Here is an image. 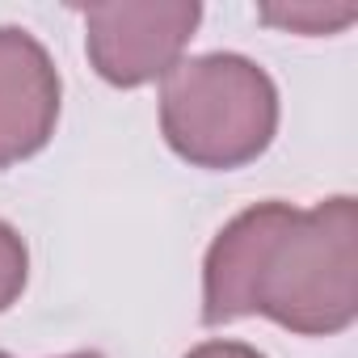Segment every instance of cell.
Wrapping results in <instances>:
<instances>
[{
  "mask_svg": "<svg viewBox=\"0 0 358 358\" xmlns=\"http://www.w3.org/2000/svg\"><path fill=\"white\" fill-rule=\"evenodd\" d=\"M266 316L299 337H337L358 320V203H253L220 228L203 257L207 329Z\"/></svg>",
  "mask_w": 358,
  "mask_h": 358,
  "instance_id": "6da1fadb",
  "label": "cell"
},
{
  "mask_svg": "<svg viewBox=\"0 0 358 358\" xmlns=\"http://www.w3.org/2000/svg\"><path fill=\"white\" fill-rule=\"evenodd\" d=\"M80 17L93 72L114 89H143L182 64L203 22V5L199 0H114V5L80 9Z\"/></svg>",
  "mask_w": 358,
  "mask_h": 358,
  "instance_id": "3957f363",
  "label": "cell"
},
{
  "mask_svg": "<svg viewBox=\"0 0 358 358\" xmlns=\"http://www.w3.org/2000/svg\"><path fill=\"white\" fill-rule=\"evenodd\" d=\"M64 80L51 51L22 26H0V169L38 156L59 122Z\"/></svg>",
  "mask_w": 358,
  "mask_h": 358,
  "instance_id": "277c9868",
  "label": "cell"
},
{
  "mask_svg": "<svg viewBox=\"0 0 358 358\" xmlns=\"http://www.w3.org/2000/svg\"><path fill=\"white\" fill-rule=\"evenodd\" d=\"M30 282V249L13 224L0 220V312H9Z\"/></svg>",
  "mask_w": 358,
  "mask_h": 358,
  "instance_id": "8992f818",
  "label": "cell"
},
{
  "mask_svg": "<svg viewBox=\"0 0 358 358\" xmlns=\"http://www.w3.org/2000/svg\"><path fill=\"white\" fill-rule=\"evenodd\" d=\"M257 17H262L266 26L287 30V34H308V38H316V34H337V30H345V26L358 17V9H354V5H262Z\"/></svg>",
  "mask_w": 358,
  "mask_h": 358,
  "instance_id": "5b68a950",
  "label": "cell"
},
{
  "mask_svg": "<svg viewBox=\"0 0 358 358\" xmlns=\"http://www.w3.org/2000/svg\"><path fill=\"white\" fill-rule=\"evenodd\" d=\"M160 135L194 169H245L278 135V85L249 55H190L160 85Z\"/></svg>",
  "mask_w": 358,
  "mask_h": 358,
  "instance_id": "7a4b0ae2",
  "label": "cell"
},
{
  "mask_svg": "<svg viewBox=\"0 0 358 358\" xmlns=\"http://www.w3.org/2000/svg\"><path fill=\"white\" fill-rule=\"evenodd\" d=\"M182 358H266V354L257 345H249V341H203Z\"/></svg>",
  "mask_w": 358,
  "mask_h": 358,
  "instance_id": "52a82bcc",
  "label": "cell"
},
{
  "mask_svg": "<svg viewBox=\"0 0 358 358\" xmlns=\"http://www.w3.org/2000/svg\"><path fill=\"white\" fill-rule=\"evenodd\" d=\"M0 358H13V354L0 350ZM59 358H101V354H97V350H76V354H59Z\"/></svg>",
  "mask_w": 358,
  "mask_h": 358,
  "instance_id": "ba28073f",
  "label": "cell"
}]
</instances>
